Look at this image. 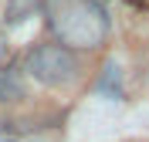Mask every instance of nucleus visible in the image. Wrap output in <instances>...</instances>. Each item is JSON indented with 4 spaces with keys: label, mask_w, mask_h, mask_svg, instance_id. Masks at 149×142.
I'll list each match as a JSON object with an SVG mask.
<instances>
[{
    "label": "nucleus",
    "mask_w": 149,
    "mask_h": 142,
    "mask_svg": "<svg viewBox=\"0 0 149 142\" xmlns=\"http://www.w3.org/2000/svg\"><path fill=\"white\" fill-rule=\"evenodd\" d=\"M27 75L37 78L47 88H61L78 78V57L71 47L58 44V41H44V44L31 47L27 54Z\"/></svg>",
    "instance_id": "nucleus-1"
}]
</instances>
